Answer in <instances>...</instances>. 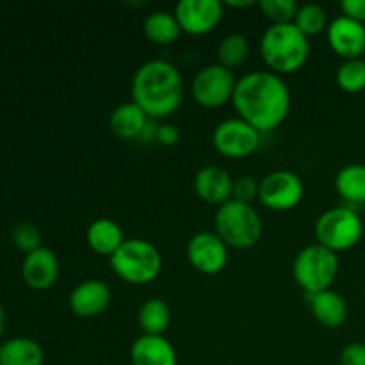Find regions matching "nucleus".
<instances>
[{"label": "nucleus", "mask_w": 365, "mask_h": 365, "mask_svg": "<svg viewBox=\"0 0 365 365\" xmlns=\"http://www.w3.org/2000/svg\"><path fill=\"white\" fill-rule=\"evenodd\" d=\"M11 241L14 248L24 252L25 255L32 253L34 250L41 248V234L32 223H18L11 230Z\"/></svg>", "instance_id": "c85d7f7f"}, {"label": "nucleus", "mask_w": 365, "mask_h": 365, "mask_svg": "<svg viewBox=\"0 0 365 365\" xmlns=\"http://www.w3.org/2000/svg\"><path fill=\"white\" fill-rule=\"evenodd\" d=\"M143 31H145L146 38L152 43H155V45H170V43L177 41L182 32V27L175 13L155 11V13L146 16Z\"/></svg>", "instance_id": "4be33fe9"}, {"label": "nucleus", "mask_w": 365, "mask_h": 365, "mask_svg": "<svg viewBox=\"0 0 365 365\" xmlns=\"http://www.w3.org/2000/svg\"><path fill=\"white\" fill-rule=\"evenodd\" d=\"M41 344L29 337L7 339L0 344V365H43Z\"/></svg>", "instance_id": "412c9836"}, {"label": "nucleus", "mask_w": 365, "mask_h": 365, "mask_svg": "<svg viewBox=\"0 0 365 365\" xmlns=\"http://www.w3.org/2000/svg\"><path fill=\"white\" fill-rule=\"evenodd\" d=\"M335 189L348 202L364 205L365 203V166L349 164L344 166L335 177Z\"/></svg>", "instance_id": "b1692460"}, {"label": "nucleus", "mask_w": 365, "mask_h": 365, "mask_svg": "<svg viewBox=\"0 0 365 365\" xmlns=\"http://www.w3.org/2000/svg\"><path fill=\"white\" fill-rule=\"evenodd\" d=\"M339 257L319 242L303 248L292 264L294 280L309 296L328 291L339 273Z\"/></svg>", "instance_id": "423d86ee"}, {"label": "nucleus", "mask_w": 365, "mask_h": 365, "mask_svg": "<svg viewBox=\"0 0 365 365\" xmlns=\"http://www.w3.org/2000/svg\"><path fill=\"white\" fill-rule=\"evenodd\" d=\"M260 11L274 24H294L299 6L294 0H260Z\"/></svg>", "instance_id": "cd10ccee"}, {"label": "nucleus", "mask_w": 365, "mask_h": 365, "mask_svg": "<svg viewBox=\"0 0 365 365\" xmlns=\"http://www.w3.org/2000/svg\"><path fill=\"white\" fill-rule=\"evenodd\" d=\"M253 0H241V2H239V0H227V2H225V6H230V7H250V6H253Z\"/></svg>", "instance_id": "72a5a7b5"}, {"label": "nucleus", "mask_w": 365, "mask_h": 365, "mask_svg": "<svg viewBox=\"0 0 365 365\" xmlns=\"http://www.w3.org/2000/svg\"><path fill=\"white\" fill-rule=\"evenodd\" d=\"M364 57H365V53H364Z\"/></svg>", "instance_id": "c9c22d12"}, {"label": "nucleus", "mask_w": 365, "mask_h": 365, "mask_svg": "<svg viewBox=\"0 0 365 365\" xmlns=\"http://www.w3.org/2000/svg\"><path fill=\"white\" fill-rule=\"evenodd\" d=\"M132 365H177V351L164 335L138 337L130 348Z\"/></svg>", "instance_id": "f3484780"}, {"label": "nucleus", "mask_w": 365, "mask_h": 365, "mask_svg": "<svg viewBox=\"0 0 365 365\" xmlns=\"http://www.w3.org/2000/svg\"><path fill=\"white\" fill-rule=\"evenodd\" d=\"M109 262L114 273L132 285L150 284L163 269L160 252L146 239H127Z\"/></svg>", "instance_id": "39448f33"}, {"label": "nucleus", "mask_w": 365, "mask_h": 365, "mask_svg": "<svg viewBox=\"0 0 365 365\" xmlns=\"http://www.w3.org/2000/svg\"><path fill=\"white\" fill-rule=\"evenodd\" d=\"M21 278L34 291H48L59 278V259L45 246L34 250L21 262Z\"/></svg>", "instance_id": "4468645a"}, {"label": "nucleus", "mask_w": 365, "mask_h": 365, "mask_svg": "<svg viewBox=\"0 0 365 365\" xmlns=\"http://www.w3.org/2000/svg\"><path fill=\"white\" fill-rule=\"evenodd\" d=\"M187 259L200 273L217 274L228 264V246L216 232H198L187 242Z\"/></svg>", "instance_id": "9b49d317"}, {"label": "nucleus", "mask_w": 365, "mask_h": 365, "mask_svg": "<svg viewBox=\"0 0 365 365\" xmlns=\"http://www.w3.org/2000/svg\"><path fill=\"white\" fill-rule=\"evenodd\" d=\"M184 100V81L170 61H146L132 78V102L138 103L148 118H166Z\"/></svg>", "instance_id": "f03ea898"}, {"label": "nucleus", "mask_w": 365, "mask_h": 365, "mask_svg": "<svg viewBox=\"0 0 365 365\" xmlns=\"http://www.w3.org/2000/svg\"><path fill=\"white\" fill-rule=\"evenodd\" d=\"M139 327L145 335H164L171 323V309L164 299H146L138 312Z\"/></svg>", "instance_id": "5701e85b"}, {"label": "nucleus", "mask_w": 365, "mask_h": 365, "mask_svg": "<svg viewBox=\"0 0 365 365\" xmlns=\"http://www.w3.org/2000/svg\"><path fill=\"white\" fill-rule=\"evenodd\" d=\"M262 59L274 73H294L309 61V38L294 24H274L260 39Z\"/></svg>", "instance_id": "7ed1b4c3"}, {"label": "nucleus", "mask_w": 365, "mask_h": 365, "mask_svg": "<svg viewBox=\"0 0 365 365\" xmlns=\"http://www.w3.org/2000/svg\"><path fill=\"white\" fill-rule=\"evenodd\" d=\"M113 292L102 280L81 282L70 294V309L75 316L91 319L109 309Z\"/></svg>", "instance_id": "2eb2a0df"}, {"label": "nucleus", "mask_w": 365, "mask_h": 365, "mask_svg": "<svg viewBox=\"0 0 365 365\" xmlns=\"http://www.w3.org/2000/svg\"><path fill=\"white\" fill-rule=\"evenodd\" d=\"M305 195L302 178L289 170H278L266 175L260 182L259 200L266 209L284 212L299 205Z\"/></svg>", "instance_id": "1a4fd4ad"}, {"label": "nucleus", "mask_w": 365, "mask_h": 365, "mask_svg": "<svg viewBox=\"0 0 365 365\" xmlns=\"http://www.w3.org/2000/svg\"><path fill=\"white\" fill-rule=\"evenodd\" d=\"M337 84L346 93H360L365 89V59H349L339 66Z\"/></svg>", "instance_id": "bb28decb"}, {"label": "nucleus", "mask_w": 365, "mask_h": 365, "mask_svg": "<svg viewBox=\"0 0 365 365\" xmlns=\"http://www.w3.org/2000/svg\"><path fill=\"white\" fill-rule=\"evenodd\" d=\"M4 330H6V310H4L2 303H0V339H2Z\"/></svg>", "instance_id": "f704fd0d"}, {"label": "nucleus", "mask_w": 365, "mask_h": 365, "mask_svg": "<svg viewBox=\"0 0 365 365\" xmlns=\"http://www.w3.org/2000/svg\"><path fill=\"white\" fill-rule=\"evenodd\" d=\"M294 25L307 38L321 34L324 29H328L327 11L319 4H305V6H299L298 14L294 18Z\"/></svg>", "instance_id": "a878e982"}, {"label": "nucleus", "mask_w": 365, "mask_h": 365, "mask_svg": "<svg viewBox=\"0 0 365 365\" xmlns=\"http://www.w3.org/2000/svg\"><path fill=\"white\" fill-rule=\"evenodd\" d=\"M341 9L344 16L360 21V24L365 21V0H342Z\"/></svg>", "instance_id": "2f4dec72"}, {"label": "nucleus", "mask_w": 365, "mask_h": 365, "mask_svg": "<svg viewBox=\"0 0 365 365\" xmlns=\"http://www.w3.org/2000/svg\"><path fill=\"white\" fill-rule=\"evenodd\" d=\"M86 239H88V245L93 252L98 253V255L109 257V259L127 241L120 225L113 220H107V217H100V220L93 221L89 225Z\"/></svg>", "instance_id": "aec40b11"}, {"label": "nucleus", "mask_w": 365, "mask_h": 365, "mask_svg": "<svg viewBox=\"0 0 365 365\" xmlns=\"http://www.w3.org/2000/svg\"><path fill=\"white\" fill-rule=\"evenodd\" d=\"M212 145L228 159H245L259 148L260 132L241 118H230L214 128Z\"/></svg>", "instance_id": "9d476101"}, {"label": "nucleus", "mask_w": 365, "mask_h": 365, "mask_svg": "<svg viewBox=\"0 0 365 365\" xmlns=\"http://www.w3.org/2000/svg\"><path fill=\"white\" fill-rule=\"evenodd\" d=\"M250 41L242 34H228L217 45V63L221 66L237 68L245 64L250 57Z\"/></svg>", "instance_id": "393cba45"}, {"label": "nucleus", "mask_w": 365, "mask_h": 365, "mask_svg": "<svg viewBox=\"0 0 365 365\" xmlns=\"http://www.w3.org/2000/svg\"><path fill=\"white\" fill-rule=\"evenodd\" d=\"M155 139L163 146H175L180 141V130L175 125H160V127H157Z\"/></svg>", "instance_id": "473e14b6"}, {"label": "nucleus", "mask_w": 365, "mask_h": 365, "mask_svg": "<svg viewBox=\"0 0 365 365\" xmlns=\"http://www.w3.org/2000/svg\"><path fill=\"white\" fill-rule=\"evenodd\" d=\"M232 102L239 118L262 134L274 130L289 116L291 91L274 71H250L235 84Z\"/></svg>", "instance_id": "f257e3e1"}, {"label": "nucleus", "mask_w": 365, "mask_h": 365, "mask_svg": "<svg viewBox=\"0 0 365 365\" xmlns=\"http://www.w3.org/2000/svg\"><path fill=\"white\" fill-rule=\"evenodd\" d=\"M195 191L205 203L223 205L234 195V178L221 166L210 164L196 173Z\"/></svg>", "instance_id": "dca6fc26"}, {"label": "nucleus", "mask_w": 365, "mask_h": 365, "mask_svg": "<svg viewBox=\"0 0 365 365\" xmlns=\"http://www.w3.org/2000/svg\"><path fill=\"white\" fill-rule=\"evenodd\" d=\"M235 84H237V78L234 77L232 70L221 66L220 63L209 64V66L202 68L192 78V98L200 106L216 109L234 98Z\"/></svg>", "instance_id": "6e6552de"}, {"label": "nucleus", "mask_w": 365, "mask_h": 365, "mask_svg": "<svg viewBox=\"0 0 365 365\" xmlns=\"http://www.w3.org/2000/svg\"><path fill=\"white\" fill-rule=\"evenodd\" d=\"M259 187L260 182H257L250 175H242L237 180H234V195H232V200H237V202L242 203H252L253 200L259 198Z\"/></svg>", "instance_id": "c756f323"}, {"label": "nucleus", "mask_w": 365, "mask_h": 365, "mask_svg": "<svg viewBox=\"0 0 365 365\" xmlns=\"http://www.w3.org/2000/svg\"><path fill=\"white\" fill-rule=\"evenodd\" d=\"M225 4L220 0H180L175 16L182 31L191 36H203L217 27L223 18Z\"/></svg>", "instance_id": "f8f14e48"}, {"label": "nucleus", "mask_w": 365, "mask_h": 365, "mask_svg": "<svg viewBox=\"0 0 365 365\" xmlns=\"http://www.w3.org/2000/svg\"><path fill=\"white\" fill-rule=\"evenodd\" d=\"M328 43L344 61L360 59L365 53V25L341 14L327 29Z\"/></svg>", "instance_id": "ddd939ff"}, {"label": "nucleus", "mask_w": 365, "mask_h": 365, "mask_svg": "<svg viewBox=\"0 0 365 365\" xmlns=\"http://www.w3.org/2000/svg\"><path fill=\"white\" fill-rule=\"evenodd\" d=\"M362 235V217L349 207H334L321 214L316 223L317 242L335 253L355 248Z\"/></svg>", "instance_id": "0eeeda50"}, {"label": "nucleus", "mask_w": 365, "mask_h": 365, "mask_svg": "<svg viewBox=\"0 0 365 365\" xmlns=\"http://www.w3.org/2000/svg\"><path fill=\"white\" fill-rule=\"evenodd\" d=\"M309 303L314 319L324 328H339L348 319V303L331 289L309 296Z\"/></svg>", "instance_id": "6ab92c4d"}, {"label": "nucleus", "mask_w": 365, "mask_h": 365, "mask_svg": "<svg viewBox=\"0 0 365 365\" xmlns=\"http://www.w3.org/2000/svg\"><path fill=\"white\" fill-rule=\"evenodd\" d=\"M109 127L113 134H116L120 139L145 138L150 127V118L138 103L127 102L113 110Z\"/></svg>", "instance_id": "a211bd4d"}, {"label": "nucleus", "mask_w": 365, "mask_h": 365, "mask_svg": "<svg viewBox=\"0 0 365 365\" xmlns=\"http://www.w3.org/2000/svg\"><path fill=\"white\" fill-rule=\"evenodd\" d=\"M341 365H365V344L362 342H351L346 346L339 359Z\"/></svg>", "instance_id": "7c9ffc66"}, {"label": "nucleus", "mask_w": 365, "mask_h": 365, "mask_svg": "<svg viewBox=\"0 0 365 365\" xmlns=\"http://www.w3.org/2000/svg\"><path fill=\"white\" fill-rule=\"evenodd\" d=\"M216 234L228 248L248 250L253 248L262 237L264 225L259 212L252 203L228 200L220 205L214 217Z\"/></svg>", "instance_id": "20e7f679"}]
</instances>
